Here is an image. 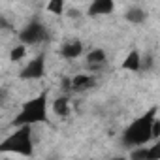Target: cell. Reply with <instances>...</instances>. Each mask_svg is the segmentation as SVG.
<instances>
[{"mask_svg": "<svg viewBox=\"0 0 160 160\" xmlns=\"http://www.w3.org/2000/svg\"><path fill=\"white\" fill-rule=\"evenodd\" d=\"M106 51L104 49H92L89 55H87V64L89 66H100L106 62Z\"/></svg>", "mask_w": 160, "mask_h": 160, "instance_id": "obj_11", "label": "cell"}, {"mask_svg": "<svg viewBox=\"0 0 160 160\" xmlns=\"http://www.w3.org/2000/svg\"><path fill=\"white\" fill-rule=\"evenodd\" d=\"M53 109H55V113H57V115L64 117V115L70 111V102H68V98H66V96L57 98V100L53 102Z\"/></svg>", "mask_w": 160, "mask_h": 160, "instance_id": "obj_12", "label": "cell"}, {"mask_svg": "<svg viewBox=\"0 0 160 160\" xmlns=\"http://www.w3.org/2000/svg\"><path fill=\"white\" fill-rule=\"evenodd\" d=\"M19 38H21V42H23L25 45H32V43L43 42V40L47 38V30H45V27H43L40 21H32V23H28V25L21 30Z\"/></svg>", "mask_w": 160, "mask_h": 160, "instance_id": "obj_4", "label": "cell"}, {"mask_svg": "<svg viewBox=\"0 0 160 160\" xmlns=\"http://www.w3.org/2000/svg\"><path fill=\"white\" fill-rule=\"evenodd\" d=\"M81 53H83V43L79 40H70L60 49L62 58H77V57H81Z\"/></svg>", "mask_w": 160, "mask_h": 160, "instance_id": "obj_7", "label": "cell"}, {"mask_svg": "<svg viewBox=\"0 0 160 160\" xmlns=\"http://www.w3.org/2000/svg\"><path fill=\"white\" fill-rule=\"evenodd\" d=\"M122 70H130V72H139L141 70V55L138 51H130L126 55V58L122 60Z\"/></svg>", "mask_w": 160, "mask_h": 160, "instance_id": "obj_9", "label": "cell"}, {"mask_svg": "<svg viewBox=\"0 0 160 160\" xmlns=\"http://www.w3.org/2000/svg\"><path fill=\"white\" fill-rule=\"evenodd\" d=\"M34 122H47V92L43 91L40 96L28 100L23 109L17 113L13 119V126H23V124H34Z\"/></svg>", "mask_w": 160, "mask_h": 160, "instance_id": "obj_1", "label": "cell"}, {"mask_svg": "<svg viewBox=\"0 0 160 160\" xmlns=\"http://www.w3.org/2000/svg\"><path fill=\"white\" fill-rule=\"evenodd\" d=\"M47 12L49 13H55V15H62L64 13V0H49Z\"/></svg>", "mask_w": 160, "mask_h": 160, "instance_id": "obj_14", "label": "cell"}, {"mask_svg": "<svg viewBox=\"0 0 160 160\" xmlns=\"http://www.w3.org/2000/svg\"><path fill=\"white\" fill-rule=\"evenodd\" d=\"M70 83H72L73 91H85V89H91L94 85V77H91L87 73H77L75 77L70 79Z\"/></svg>", "mask_w": 160, "mask_h": 160, "instance_id": "obj_8", "label": "cell"}, {"mask_svg": "<svg viewBox=\"0 0 160 160\" xmlns=\"http://www.w3.org/2000/svg\"><path fill=\"white\" fill-rule=\"evenodd\" d=\"M115 10V0H92L89 6V15L96 17V15H108Z\"/></svg>", "mask_w": 160, "mask_h": 160, "instance_id": "obj_6", "label": "cell"}, {"mask_svg": "<svg viewBox=\"0 0 160 160\" xmlns=\"http://www.w3.org/2000/svg\"><path fill=\"white\" fill-rule=\"evenodd\" d=\"M160 138V119H152V122H151V139H158Z\"/></svg>", "mask_w": 160, "mask_h": 160, "instance_id": "obj_16", "label": "cell"}, {"mask_svg": "<svg viewBox=\"0 0 160 160\" xmlns=\"http://www.w3.org/2000/svg\"><path fill=\"white\" fill-rule=\"evenodd\" d=\"M17 152V154H25L30 156L32 154V132H30V124H23L17 126V130L6 138L0 143V152Z\"/></svg>", "mask_w": 160, "mask_h": 160, "instance_id": "obj_3", "label": "cell"}, {"mask_svg": "<svg viewBox=\"0 0 160 160\" xmlns=\"http://www.w3.org/2000/svg\"><path fill=\"white\" fill-rule=\"evenodd\" d=\"M156 108H151L145 115L138 117L126 130H124V143L126 145H145L151 141V122L156 117Z\"/></svg>", "mask_w": 160, "mask_h": 160, "instance_id": "obj_2", "label": "cell"}, {"mask_svg": "<svg viewBox=\"0 0 160 160\" xmlns=\"http://www.w3.org/2000/svg\"><path fill=\"white\" fill-rule=\"evenodd\" d=\"M160 158V143H154L152 149H149V158L147 160H158Z\"/></svg>", "mask_w": 160, "mask_h": 160, "instance_id": "obj_17", "label": "cell"}, {"mask_svg": "<svg viewBox=\"0 0 160 160\" xmlns=\"http://www.w3.org/2000/svg\"><path fill=\"white\" fill-rule=\"evenodd\" d=\"M130 158L132 160H147L149 158V149H145V145H139V149L130 152Z\"/></svg>", "mask_w": 160, "mask_h": 160, "instance_id": "obj_15", "label": "cell"}, {"mask_svg": "<svg viewBox=\"0 0 160 160\" xmlns=\"http://www.w3.org/2000/svg\"><path fill=\"white\" fill-rule=\"evenodd\" d=\"M124 19L126 21H130L132 25H141V23H145V19H147V13L141 10V8H128L126 10V13H124Z\"/></svg>", "mask_w": 160, "mask_h": 160, "instance_id": "obj_10", "label": "cell"}, {"mask_svg": "<svg viewBox=\"0 0 160 160\" xmlns=\"http://www.w3.org/2000/svg\"><path fill=\"white\" fill-rule=\"evenodd\" d=\"M43 73H45V57L38 55L23 68L19 77L21 79H40V77H43Z\"/></svg>", "mask_w": 160, "mask_h": 160, "instance_id": "obj_5", "label": "cell"}, {"mask_svg": "<svg viewBox=\"0 0 160 160\" xmlns=\"http://www.w3.org/2000/svg\"><path fill=\"white\" fill-rule=\"evenodd\" d=\"M68 17H79V12H77V10H73V8H72V10H70V12H68Z\"/></svg>", "mask_w": 160, "mask_h": 160, "instance_id": "obj_19", "label": "cell"}, {"mask_svg": "<svg viewBox=\"0 0 160 160\" xmlns=\"http://www.w3.org/2000/svg\"><path fill=\"white\" fill-rule=\"evenodd\" d=\"M0 98H2V92H0Z\"/></svg>", "mask_w": 160, "mask_h": 160, "instance_id": "obj_20", "label": "cell"}, {"mask_svg": "<svg viewBox=\"0 0 160 160\" xmlns=\"http://www.w3.org/2000/svg\"><path fill=\"white\" fill-rule=\"evenodd\" d=\"M25 55H27V45L21 43V45L13 47V49L10 51V60H12V62H19L21 58H25Z\"/></svg>", "mask_w": 160, "mask_h": 160, "instance_id": "obj_13", "label": "cell"}, {"mask_svg": "<svg viewBox=\"0 0 160 160\" xmlns=\"http://www.w3.org/2000/svg\"><path fill=\"white\" fill-rule=\"evenodd\" d=\"M151 66H152V57L151 55H145V58H141V68L151 70Z\"/></svg>", "mask_w": 160, "mask_h": 160, "instance_id": "obj_18", "label": "cell"}]
</instances>
